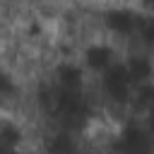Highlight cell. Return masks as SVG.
<instances>
[{"label": "cell", "instance_id": "3957f363", "mask_svg": "<svg viewBox=\"0 0 154 154\" xmlns=\"http://www.w3.org/2000/svg\"><path fill=\"white\" fill-rule=\"evenodd\" d=\"M75 55L79 58V63L84 65V70H87L89 77L94 79V77H99L101 72H106L108 67H113V65L123 58V51H120V43H116L113 38L99 34V36L87 38V41L77 48Z\"/></svg>", "mask_w": 154, "mask_h": 154}, {"label": "cell", "instance_id": "7a4b0ae2", "mask_svg": "<svg viewBox=\"0 0 154 154\" xmlns=\"http://www.w3.org/2000/svg\"><path fill=\"white\" fill-rule=\"evenodd\" d=\"M103 147L108 154H154V132L140 116L128 113L118 118Z\"/></svg>", "mask_w": 154, "mask_h": 154}, {"label": "cell", "instance_id": "277c9868", "mask_svg": "<svg viewBox=\"0 0 154 154\" xmlns=\"http://www.w3.org/2000/svg\"><path fill=\"white\" fill-rule=\"evenodd\" d=\"M48 82L60 89H89L91 87V77L77 55L58 58L48 70Z\"/></svg>", "mask_w": 154, "mask_h": 154}, {"label": "cell", "instance_id": "30bf717a", "mask_svg": "<svg viewBox=\"0 0 154 154\" xmlns=\"http://www.w3.org/2000/svg\"><path fill=\"white\" fill-rule=\"evenodd\" d=\"M118 2H130V5H137L140 0H118Z\"/></svg>", "mask_w": 154, "mask_h": 154}, {"label": "cell", "instance_id": "5b68a950", "mask_svg": "<svg viewBox=\"0 0 154 154\" xmlns=\"http://www.w3.org/2000/svg\"><path fill=\"white\" fill-rule=\"evenodd\" d=\"M123 63H125L135 87L142 84V82L154 79V53L152 51H144V48H137V46H128L123 51Z\"/></svg>", "mask_w": 154, "mask_h": 154}, {"label": "cell", "instance_id": "ba28073f", "mask_svg": "<svg viewBox=\"0 0 154 154\" xmlns=\"http://www.w3.org/2000/svg\"><path fill=\"white\" fill-rule=\"evenodd\" d=\"M137 7H140L142 12H149V14H154V0H140V2H137Z\"/></svg>", "mask_w": 154, "mask_h": 154}, {"label": "cell", "instance_id": "8992f818", "mask_svg": "<svg viewBox=\"0 0 154 154\" xmlns=\"http://www.w3.org/2000/svg\"><path fill=\"white\" fill-rule=\"evenodd\" d=\"M29 142V132L24 128V123L12 116L5 113L0 120V149H12V147H26Z\"/></svg>", "mask_w": 154, "mask_h": 154}, {"label": "cell", "instance_id": "9c48e42d", "mask_svg": "<svg viewBox=\"0 0 154 154\" xmlns=\"http://www.w3.org/2000/svg\"><path fill=\"white\" fill-rule=\"evenodd\" d=\"M0 154H29V147H12V149H0Z\"/></svg>", "mask_w": 154, "mask_h": 154}, {"label": "cell", "instance_id": "6da1fadb", "mask_svg": "<svg viewBox=\"0 0 154 154\" xmlns=\"http://www.w3.org/2000/svg\"><path fill=\"white\" fill-rule=\"evenodd\" d=\"M142 19V10L137 5L130 2H118V0H108L103 7L96 10V26L99 34L113 38L120 46H130L135 41L137 26Z\"/></svg>", "mask_w": 154, "mask_h": 154}, {"label": "cell", "instance_id": "52a82bcc", "mask_svg": "<svg viewBox=\"0 0 154 154\" xmlns=\"http://www.w3.org/2000/svg\"><path fill=\"white\" fill-rule=\"evenodd\" d=\"M75 154H108V152H106V147H103V144L99 147V144H94V142L82 140V142H79V147L75 149Z\"/></svg>", "mask_w": 154, "mask_h": 154}]
</instances>
